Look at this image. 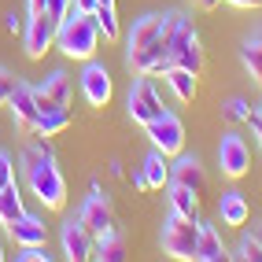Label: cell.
Masks as SVG:
<instances>
[{
	"label": "cell",
	"mask_w": 262,
	"mask_h": 262,
	"mask_svg": "<svg viewBox=\"0 0 262 262\" xmlns=\"http://www.w3.org/2000/svg\"><path fill=\"white\" fill-rule=\"evenodd\" d=\"M59 52L67 59H81V63H89L96 56V48H100V30H96V19L93 15H81L74 8V0H71V11H67V19L59 23V37H56Z\"/></svg>",
	"instance_id": "1"
},
{
	"label": "cell",
	"mask_w": 262,
	"mask_h": 262,
	"mask_svg": "<svg viewBox=\"0 0 262 262\" xmlns=\"http://www.w3.org/2000/svg\"><path fill=\"white\" fill-rule=\"evenodd\" d=\"M26 181L33 188V196H37L48 211H63V203H67V181H63L56 159H41V163L26 166Z\"/></svg>",
	"instance_id": "2"
},
{
	"label": "cell",
	"mask_w": 262,
	"mask_h": 262,
	"mask_svg": "<svg viewBox=\"0 0 262 262\" xmlns=\"http://www.w3.org/2000/svg\"><path fill=\"white\" fill-rule=\"evenodd\" d=\"M126 107H129V118H133V122H141V126L155 122V118L166 111V107H163V96L155 93V85H151V74H137L133 89H129V100H126Z\"/></svg>",
	"instance_id": "3"
},
{
	"label": "cell",
	"mask_w": 262,
	"mask_h": 262,
	"mask_svg": "<svg viewBox=\"0 0 262 262\" xmlns=\"http://www.w3.org/2000/svg\"><path fill=\"white\" fill-rule=\"evenodd\" d=\"M56 37H59V19H52L48 11L30 15V23H26V30H23L26 56H30V59H45L48 52L56 48Z\"/></svg>",
	"instance_id": "4"
},
{
	"label": "cell",
	"mask_w": 262,
	"mask_h": 262,
	"mask_svg": "<svg viewBox=\"0 0 262 262\" xmlns=\"http://www.w3.org/2000/svg\"><path fill=\"white\" fill-rule=\"evenodd\" d=\"M163 248H166V255L181 258V262L196 258V222L170 211V218L163 225Z\"/></svg>",
	"instance_id": "5"
},
{
	"label": "cell",
	"mask_w": 262,
	"mask_h": 262,
	"mask_svg": "<svg viewBox=\"0 0 262 262\" xmlns=\"http://www.w3.org/2000/svg\"><path fill=\"white\" fill-rule=\"evenodd\" d=\"M144 129H148V137H151L155 151H163L166 159H178V155L185 151V126H181V118H178V115L163 111L155 122H148Z\"/></svg>",
	"instance_id": "6"
},
{
	"label": "cell",
	"mask_w": 262,
	"mask_h": 262,
	"mask_svg": "<svg viewBox=\"0 0 262 262\" xmlns=\"http://www.w3.org/2000/svg\"><path fill=\"white\" fill-rule=\"evenodd\" d=\"M218 166H222L225 178H233V181L244 178L248 166H251V148H248V141L236 137V133H225L222 144H218Z\"/></svg>",
	"instance_id": "7"
},
{
	"label": "cell",
	"mask_w": 262,
	"mask_h": 262,
	"mask_svg": "<svg viewBox=\"0 0 262 262\" xmlns=\"http://www.w3.org/2000/svg\"><path fill=\"white\" fill-rule=\"evenodd\" d=\"M78 222H81L93 236H107V233H115V211H111L107 196H103V192H89V200H85Z\"/></svg>",
	"instance_id": "8"
},
{
	"label": "cell",
	"mask_w": 262,
	"mask_h": 262,
	"mask_svg": "<svg viewBox=\"0 0 262 262\" xmlns=\"http://www.w3.org/2000/svg\"><path fill=\"white\" fill-rule=\"evenodd\" d=\"M71 96H74V89H71V78L63 71H52L37 89H33V100H37L41 115L52 111V107H71Z\"/></svg>",
	"instance_id": "9"
},
{
	"label": "cell",
	"mask_w": 262,
	"mask_h": 262,
	"mask_svg": "<svg viewBox=\"0 0 262 262\" xmlns=\"http://www.w3.org/2000/svg\"><path fill=\"white\" fill-rule=\"evenodd\" d=\"M8 107H11V118H15V126H19L26 137L37 129V118H41V107H37V100H33V89L23 81H15V93L8 100Z\"/></svg>",
	"instance_id": "10"
},
{
	"label": "cell",
	"mask_w": 262,
	"mask_h": 262,
	"mask_svg": "<svg viewBox=\"0 0 262 262\" xmlns=\"http://www.w3.org/2000/svg\"><path fill=\"white\" fill-rule=\"evenodd\" d=\"M81 93H85V100H89L93 107H107L111 96H115V81L100 63H89L81 71Z\"/></svg>",
	"instance_id": "11"
},
{
	"label": "cell",
	"mask_w": 262,
	"mask_h": 262,
	"mask_svg": "<svg viewBox=\"0 0 262 262\" xmlns=\"http://www.w3.org/2000/svg\"><path fill=\"white\" fill-rule=\"evenodd\" d=\"M126 63H129V71H133V74H163L166 67H170V56H166L163 41L155 37V41L144 45V48L126 52Z\"/></svg>",
	"instance_id": "12"
},
{
	"label": "cell",
	"mask_w": 262,
	"mask_h": 262,
	"mask_svg": "<svg viewBox=\"0 0 262 262\" xmlns=\"http://www.w3.org/2000/svg\"><path fill=\"white\" fill-rule=\"evenodd\" d=\"M170 185H181V188H188V192H196V196H203V188H207V173H203V166H200V159L196 155H178V163L170 166Z\"/></svg>",
	"instance_id": "13"
},
{
	"label": "cell",
	"mask_w": 262,
	"mask_h": 262,
	"mask_svg": "<svg viewBox=\"0 0 262 262\" xmlns=\"http://www.w3.org/2000/svg\"><path fill=\"white\" fill-rule=\"evenodd\" d=\"M93 244H96V236L85 229L78 218L63 225V255L71 258V262H85V258H93Z\"/></svg>",
	"instance_id": "14"
},
{
	"label": "cell",
	"mask_w": 262,
	"mask_h": 262,
	"mask_svg": "<svg viewBox=\"0 0 262 262\" xmlns=\"http://www.w3.org/2000/svg\"><path fill=\"white\" fill-rule=\"evenodd\" d=\"M196 258L200 262H225L229 258V251H225V244L211 222H196Z\"/></svg>",
	"instance_id": "15"
},
{
	"label": "cell",
	"mask_w": 262,
	"mask_h": 262,
	"mask_svg": "<svg viewBox=\"0 0 262 262\" xmlns=\"http://www.w3.org/2000/svg\"><path fill=\"white\" fill-rule=\"evenodd\" d=\"M218 214H222V225H229V229H240V225H248L251 218V203L244 200V192H222V203H218Z\"/></svg>",
	"instance_id": "16"
},
{
	"label": "cell",
	"mask_w": 262,
	"mask_h": 262,
	"mask_svg": "<svg viewBox=\"0 0 262 262\" xmlns=\"http://www.w3.org/2000/svg\"><path fill=\"white\" fill-rule=\"evenodd\" d=\"M8 233L15 236V244H19V248H30V244H48V229H45V222H41V218H33V214L15 218V222L8 225Z\"/></svg>",
	"instance_id": "17"
},
{
	"label": "cell",
	"mask_w": 262,
	"mask_h": 262,
	"mask_svg": "<svg viewBox=\"0 0 262 262\" xmlns=\"http://www.w3.org/2000/svg\"><path fill=\"white\" fill-rule=\"evenodd\" d=\"M163 78H166L170 93L178 96L181 103H192V100H196V74H192V71H185V67H166Z\"/></svg>",
	"instance_id": "18"
},
{
	"label": "cell",
	"mask_w": 262,
	"mask_h": 262,
	"mask_svg": "<svg viewBox=\"0 0 262 262\" xmlns=\"http://www.w3.org/2000/svg\"><path fill=\"white\" fill-rule=\"evenodd\" d=\"M159 30H163V15H144V19H137L133 23V30H129V52H137V48H144V45H151L155 37H159Z\"/></svg>",
	"instance_id": "19"
},
{
	"label": "cell",
	"mask_w": 262,
	"mask_h": 262,
	"mask_svg": "<svg viewBox=\"0 0 262 262\" xmlns=\"http://www.w3.org/2000/svg\"><path fill=\"white\" fill-rule=\"evenodd\" d=\"M170 211L181 214V218L200 222V196L188 192V188H181V185H170Z\"/></svg>",
	"instance_id": "20"
},
{
	"label": "cell",
	"mask_w": 262,
	"mask_h": 262,
	"mask_svg": "<svg viewBox=\"0 0 262 262\" xmlns=\"http://www.w3.org/2000/svg\"><path fill=\"white\" fill-rule=\"evenodd\" d=\"M144 178H148V188H170V163L163 151H151L148 159L141 163Z\"/></svg>",
	"instance_id": "21"
},
{
	"label": "cell",
	"mask_w": 262,
	"mask_h": 262,
	"mask_svg": "<svg viewBox=\"0 0 262 262\" xmlns=\"http://www.w3.org/2000/svg\"><path fill=\"white\" fill-rule=\"evenodd\" d=\"M93 258H96V262H122V258H126V240H122L118 233L96 236V244H93Z\"/></svg>",
	"instance_id": "22"
},
{
	"label": "cell",
	"mask_w": 262,
	"mask_h": 262,
	"mask_svg": "<svg viewBox=\"0 0 262 262\" xmlns=\"http://www.w3.org/2000/svg\"><path fill=\"white\" fill-rule=\"evenodd\" d=\"M26 214V207H23V196H19V185H8V188H0V225H8L15 218H23Z\"/></svg>",
	"instance_id": "23"
},
{
	"label": "cell",
	"mask_w": 262,
	"mask_h": 262,
	"mask_svg": "<svg viewBox=\"0 0 262 262\" xmlns=\"http://www.w3.org/2000/svg\"><path fill=\"white\" fill-rule=\"evenodd\" d=\"M67 126H71V111H67V107H52V111H45V115L37 118V129H33V133H41V137H59Z\"/></svg>",
	"instance_id": "24"
},
{
	"label": "cell",
	"mask_w": 262,
	"mask_h": 262,
	"mask_svg": "<svg viewBox=\"0 0 262 262\" xmlns=\"http://www.w3.org/2000/svg\"><path fill=\"white\" fill-rule=\"evenodd\" d=\"M93 19H96V30H100L103 41H118L122 30H118V15H115V8H96Z\"/></svg>",
	"instance_id": "25"
},
{
	"label": "cell",
	"mask_w": 262,
	"mask_h": 262,
	"mask_svg": "<svg viewBox=\"0 0 262 262\" xmlns=\"http://www.w3.org/2000/svg\"><path fill=\"white\" fill-rule=\"evenodd\" d=\"M240 63L248 67V74L262 85V45H258V41H251V45L240 48Z\"/></svg>",
	"instance_id": "26"
},
{
	"label": "cell",
	"mask_w": 262,
	"mask_h": 262,
	"mask_svg": "<svg viewBox=\"0 0 262 262\" xmlns=\"http://www.w3.org/2000/svg\"><path fill=\"white\" fill-rule=\"evenodd\" d=\"M222 115L229 118V122H248V118H251V107H248V100L233 96V100H229V103L222 107Z\"/></svg>",
	"instance_id": "27"
},
{
	"label": "cell",
	"mask_w": 262,
	"mask_h": 262,
	"mask_svg": "<svg viewBox=\"0 0 262 262\" xmlns=\"http://www.w3.org/2000/svg\"><path fill=\"white\" fill-rule=\"evenodd\" d=\"M229 258H240V262H262V244L251 236V240H244L240 248H236V255H229Z\"/></svg>",
	"instance_id": "28"
},
{
	"label": "cell",
	"mask_w": 262,
	"mask_h": 262,
	"mask_svg": "<svg viewBox=\"0 0 262 262\" xmlns=\"http://www.w3.org/2000/svg\"><path fill=\"white\" fill-rule=\"evenodd\" d=\"M15 258H23V262H48L52 255H48L45 244H30V248H19V255H15Z\"/></svg>",
	"instance_id": "29"
},
{
	"label": "cell",
	"mask_w": 262,
	"mask_h": 262,
	"mask_svg": "<svg viewBox=\"0 0 262 262\" xmlns=\"http://www.w3.org/2000/svg\"><path fill=\"white\" fill-rule=\"evenodd\" d=\"M8 185H15V163L8 151H0V188H8Z\"/></svg>",
	"instance_id": "30"
},
{
	"label": "cell",
	"mask_w": 262,
	"mask_h": 262,
	"mask_svg": "<svg viewBox=\"0 0 262 262\" xmlns=\"http://www.w3.org/2000/svg\"><path fill=\"white\" fill-rule=\"evenodd\" d=\"M45 11L52 15V19H67V11H71V0H48V4H45Z\"/></svg>",
	"instance_id": "31"
},
{
	"label": "cell",
	"mask_w": 262,
	"mask_h": 262,
	"mask_svg": "<svg viewBox=\"0 0 262 262\" xmlns=\"http://www.w3.org/2000/svg\"><path fill=\"white\" fill-rule=\"evenodd\" d=\"M11 93H15V78H11L8 71H0V107L11 100Z\"/></svg>",
	"instance_id": "32"
},
{
	"label": "cell",
	"mask_w": 262,
	"mask_h": 262,
	"mask_svg": "<svg viewBox=\"0 0 262 262\" xmlns=\"http://www.w3.org/2000/svg\"><path fill=\"white\" fill-rule=\"evenodd\" d=\"M74 8H78L81 15H93V11H96L100 4H96V0H74Z\"/></svg>",
	"instance_id": "33"
},
{
	"label": "cell",
	"mask_w": 262,
	"mask_h": 262,
	"mask_svg": "<svg viewBox=\"0 0 262 262\" xmlns=\"http://www.w3.org/2000/svg\"><path fill=\"white\" fill-rule=\"evenodd\" d=\"M129 181H133V188H141V192H151V188H148V178H144V170H137Z\"/></svg>",
	"instance_id": "34"
},
{
	"label": "cell",
	"mask_w": 262,
	"mask_h": 262,
	"mask_svg": "<svg viewBox=\"0 0 262 262\" xmlns=\"http://www.w3.org/2000/svg\"><path fill=\"white\" fill-rule=\"evenodd\" d=\"M248 126L255 129V137H258V144H262V115H251V118H248Z\"/></svg>",
	"instance_id": "35"
},
{
	"label": "cell",
	"mask_w": 262,
	"mask_h": 262,
	"mask_svg": "<svg viewBox=\"0 0 262 262\" xmlns=\"http://www.w3.org/2000/svg\"><path fill=\"white\" fill-rule=\"evenodd\" d=\"M225 4H233V8H262V0H225Z\"/></svg>",
	"instance_id": "36"
},
{
	"label": "cell",
	"mask_w": 262,
	"mask_h": 262,
	"mask_svg": "<svg viewBox=\"0 0 262 262\" xmlns=\"http://www.w3.org/2000/svg\"><path fill=\"white\" fill-rule=\"evenodd\" d=\"M45 4H48V0H26V8H30V15H37V11H45Z\"/></svg>",
	"instance_id": "37"
},
{
	"label": "cell",
	"mask_w": 262,
	"mask_h": 262,
	"mask_svg": "<svg viewBox=\"0 0 262 262\" xmlns=\"http://www.w3.org/2000/svg\"><path fill=\"white\" fill-rule=\"evenodd\" d=\"M8 30H11V33L23 30V19H19V15H8Z\"/></svg>",
	"instance_id": "38"
},
{
	"label": "cell",
	"mask_w": 262,
	"mask_h": 262,
	"mask_svg": "<svg viewBox=\"0 0 262 262\" xmlns=\"http://www.w3.org/2000/svg\"><path fill=\"white\" fill-rule=\"evenodd\" d=\"M196 4H200V8H203V11H214V8H218V4H222V0H196Z\"/></svg>",
	"instance_id": "39"
},
{
	"label": "cell",
	"mask_w": 262,
	"mask_h": 262,
	"mask_svg": "<svg viewBox=\"0 0 262 262\" xmlns=\"http://www.w3.org/2000/svg\"><path fill=\"white\" fill-rule=\"evenodd\" d=\"M96 4H100V8H115V0H96Z\"/></svg>",
	"instance_id": "40"
},
{
	"label": "cell",
	"mask_w": 262,
	"mask_h": 262,
	"mask_svg": "<svg viewBox=\"0 0 262 262\" xmlns=\"http://www.w3.org/2000/svg\"><path fill=\"white\" fill-rule=\"evenodd\" d=\"M255 240H258V244H262V225H258V229H255Z\"/></svg>",
	"instance_id": "41"
},
{
	"label": "cell",
	"mask_w": 262,
	"mask_h": 262,
	"mask_svg": "<svg viewBox=\"0 0 262 262\" xmlns=\"http://www.w3.org/2000/svg\"><path fill=\"white\" fill-rule=\"evenodd\" d=\"M4 258H8V251H4V244H0V262H4Z\"/></svg>",
	"instance_id": "42"
},
{
	"label": "cell",
	"mask_w": 262,
	"mask_h": 262,
	"mask_svg": "<svg viewBox=\"0 0 262 262\" xmlns=\"http://www.w3.org/2000/svg\"><path fill=\"white\" fill-rule=\"evenodd\" d=\"M255 115H262V103H258V111H255Z\"/></svg>",
	"instance_id": "43"
},
{
	"label": "cell",
	"mask_w": 262,
	"mask_h": 262,
	"mask_svg": "<svg viewBox=\"0 0 262 262\" xmlns=\"http://www.w3.org/2000/svg\"><path fill=\"white\" fill-rule=\"evenodd\" d=\"M258 45H262V33H258Z\"/></svg>",
	"instance_id": "44"
}]
</instances>
